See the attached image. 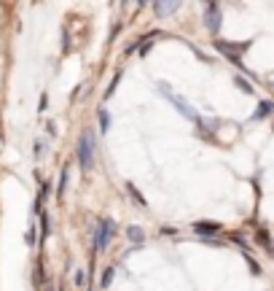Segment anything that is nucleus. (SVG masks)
Returning a JSON list of instances; mask_svg holds the SVG:
<instances>
[{
  "label": "nucleus",
  "instance_id": "obj_1",
  "mask_svg": "<svg viewBox=\"0 0 274 291\" xmlns=\"http://www.w3.org/2000/svg\"><path fill=\"white\" fill-rule=\"evenodd\" d=\"M78 162H81V170H92V165H94V133L92 129H83V135L78 140Z\"/></svg>",
  "mask_w": 274,
  "mask_h": 291
},
{
  "label": "nucleus",
  "instance_id": "obj_2",
  "mask_svg": "<svg viewBox=\"0 0 274 291\" xmlns=\"http://www.w3.org/2000/svg\"><path fill=\"white\" fill-rule=\"evenodd\" d=\"M113 232H116V221L113 219H100L97 229H94V248L105 251L110 246V240H113Z\"/></svg>",
  "mask_w": 274,
  "mask_h": 291
},
{
  "label": "nucleus",
  "instance_id": "obj_3",
  "mask_svg": "<svg viewBox=\"0 0 274 291\" xmlns=\"http://www.w3.org/2000/svg\"><path fill=\"white\" fill-rule=\"evenodd\" d=\"M159 89H162V95H164V97H169V100L175 102V108L180 111V114H183L186 119H194V121L199 119V116H196V111H194V108H188V102H186L180 95H175L172 89H167V84H159Z\"/></svg>",
  "mask_w": 274,
  "mask_h": 291
},
{
  "label": "nucleus",
  "instance_id": "obj_4",
  "mask_svg": "<svg viewBox=\"0 0 274 291\" xmlns=\"http://www.w3.org/2000/svg\"><path fill=\"white\" fill-rule=\"evenodd\" d=\"M207 27H210V33H218L221 30V8L210 3L207 6Z\"/></svg>",
  "mask_w": 274,
  "mask_h": 291
},
{
  "label": "nucleus",
  "instance_id": "obj_5",
  "mask_svg": "<svg viewBox=\"0 0 274 291\" xmlns=\"http://www.w3.org/2000/svg\"><path fill=\"white\" fill-rule=\"evenodd\" d=\"M177 8H180V3H154V11L159 16H167V14H175Z\"/></svg>",
  "mask_w": 274,
  "mask_h": 291
},
{
  "label": "nucleus",
  "instance_id": "obj_6",
  "mask_svg": "<svg viewBox=\"0 0 274 291\" xmlns=\"http://www.w3.org/2000/svg\"><path fill=\"white\" fill-rule=\"evenodd\" d=\"M127 237H129L132 243H143L145 234H143V229H140V227H129V229H127Z\"/></svg>",
  "mask_w": 274,
  "mask_h": 291
},
{
  "label": "nucleus",
  "instance_id": "obj_7",
  "mask_svg": "<svg viewBox=\"0 0 274 291\" xmlns=\"http://www.w3.org/2000/svg\"><path fill=\"white\" fill-rule=\"evenodd\" d=\"M97 116H100V129H102V133H108V129H110V114L105 108H100Z\"/></svg>",
  "mask_w": 274,
  "mask_h": 291
},
{
  "label": "nucleus",
  "instance_id": "obj_8",
  "mask_svg": "<svg viewBox=\"0 0 274 291\" xmlns=\"http://www.w3.org/2000/svg\"><path fill=\"white\" fill-rule=\"evenodd\" d=\"M49 229H51V227H49V216H46V213L41 210V243H43L46 237H49Z\"/></svg>",
  "mask_w": 274,
  "mask_h": 291
},
{
  "label": "nucleus",
  "instance_id": "obj_9",
  "mask_svg": "<svg viewBox=\"0 0 274 291\" xmlns=\"http://www.w3.org/2000/svg\"><path fill=\"white\" fill-rule=\"evenodd\" d=\"M65 192H68V170H62V175H59V186H56V197H62Z\"/></svg>",
  "mask_w": 274,
  "mask_h": 291
},
{
  "label": "nucleus",
  "instance_id": "obj_10",
  "mask_svg": "<svg viewBox=\"0 0 274 291\" xmlns=\"http://www.w3.org/2000/svg\"><path fill=\"white\" fill-rule=\"evenodd\" d=\"M194 229L196 232H218L221 227H218V224H194Z\"/></svg>",
  "mask_w": 274,
  "mask_h": 291
},
{
  "label": "nucleus",
  "instance_id": "obj_11",
  "mask_svg": "<svg viewBox=\"0 0 274 291\" xmlns=\"http://www.w3.org/2000/svg\"><path fill=\"white\" fill-rule=\"evenodd\" d=\"M43 283H46V278H43V264L38 261V264H35V286H43Z\"/></svg>",
  "mask_w": 274,
  "mask_h": 291
},
{
  "label": "nucleus",
  "instance_id": "obj_12",
  "mask_svg": "<svg viewBox=\"0 0 274 291\" xmlns=\"http://www.w3.org/2000/svg\"><path fill=\"white\" fill-rule=\"evenodd\" d=\"M100 283H102V288H108V286L113 283V267H108L105 272H102V280H100Z\"/></svg>",
  "mask_w": 274,
  "mask_h": 291
},
{
  "label": "nucleus",
  "instance_id": "obj_13",
  "mask_svg": "<svg viewBox=\"0 0 274 291\" xmlns=\"http://www.w3.org/2000/svg\"><path fill=\"white\" fill-rule=\"evenodd\" d=\"M83 283H86V272L78 270V272H75V286H83Z\"/></svg>",
  "mask_w": 274,
  "mask_h": 291
},
{
  "label": "nucleus",
  "instance_id": "obj_14",
  "mask_svg": "<svg viewBox=\"0 0 274 291\" xmlns=\"http://www.w3.org/2000/svg\"><path fill=\"white\" fill-rule=\"evenodd\" d=\"M35 227H30V232H27V237H24V243H27V246H35Z\"/></svg>",
  "mask_w": 274,
  "mask_h": 291
},
{
  "label": "nucleus",
  "instance_id": "obj_15",
  "mask_svg": "<svg viewBox=\"0 0 274 291\" xmlns=\"http://www.w3.org/2000/svg\"><path fill=\"white\" fill-rule=\"evenodd\" d=\"M269 111H271V105H269V102H263V105H261V111H258V114L253 116V119H261V116H266Z\"/></svg>",
  "mask_w": 274,
  "mask_h": 291
},
{
  "label": "nucleus",
  "instance_id": "obj_16",
  "mask_svg": "<svg viewBox=\"0 0 274 291\" xmlns=\"http://www.w3.org/2000/svg\"><path fill=\"white\" fill-rule=\"evenodd\" d=\"M127 189H129V194H132V200H135V202H140V205H145V202H143V197H140V194L135 192V186H127Z\"/></svg>",
  "mask_w": 274,
  "mask_h": 291
},
{
  "label": "nucleus",
  "instance_id": "obj_17",
  "mask_svg": "<svg viewBox=\"0 0 274 291\" xmlns=\"http://www.w3.org/2000/svg\"><path fill=\"white\" fill-rule=\"evenodd\" d=\"M234 84H237V87H239L242 92H253V89L248 87V81H245V78H237V81H234Z\"/></svg>",
  "mask_w": 274,
  "mask_h": 291
},
{
  "label": "nucleus",
  "instance_id": "obj_18",
  "mask_svg": "<svg viewBox=\"0 0 274 291\" xmlns=\"http://www.w3.org/2000/svg\"><path fill=\"white\" fill-rule=\"evenodd\" d=\"M43 148H46V146H43V140H38V143H35V156H38V159L43 156Z\"/></svg>",
  "mask_w": 274,
  "mask_h": 291
}]
</instances>
